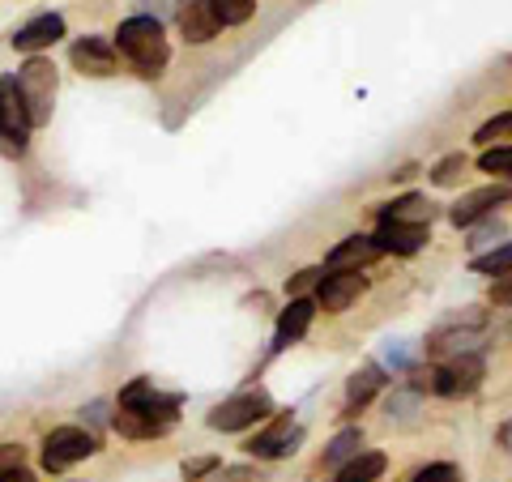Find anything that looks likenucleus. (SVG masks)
Instances as JSON below:
<instances>
[{"instance_id": "23", "label": "nucleus", "mask_w": 512, "mask_h": 482, "mask_svg": "<svg viewBox=\"0 0 512 482\" xmlns=\"http://www.w3.org/2000/svg\"><path fill=\"white\" fill-rule=\"evenodd\" d=\"M470 269H474V273H495V278H500V273H508V269H512V239H508V244H500V248H491L487 256H474Z\"/></svg>"}, {"instance_id": "27", "label": "nucleus", "mask_w": 512, "mask_h": 482, "mask_svg": "<svg viewBox=\"0 0 512 482\" xmlns=\"http://www.w3.org/2000/svg\"><path fill=\"white\" fill-rule=\"evenodd\" d=\"M414 410H419V393H397L389 401V423H410Z\"/></svg>"}, {"instance_id": "30", "label": "nucleus", "mask_w": 512, "mask_h": 482, "mask_svg": "<svg viewBox=\"0 0 512 482\" xmlns=\"http://www.w3.org/2000/svg\"><path fill=\"white\" fill-rule=\"evenodd\" d=\"M22 461H26L22 444H0V478L13 474V470H22Z\"/></svg>"}, {"instance_id": "17", "label": "nucleus", "mask_w": 512, "mask_h": 482, "mask_svg": "<svg viewBox=\"0 0 512 482\" xmlns=\"http://www.w3.org/2000/svg\"><path fill=\"white\" fill-rule=\"evenodd\" d=\"M111 427H116L124 440H154V436H167V431H171V423L154 419V414H146V410H120V406H116V419H111Z\"/></svg>"}, {"instance_id": "26", "label": "nucleus", "mask_w": 512, "mask_h": 482, "mask_svg": "<svg viewBox=\"0 0 512 482\" xmlns=\"http://www.w3.org/2000/svg\"><path fill=\"white\" fill-rule=\"evenodd\" d=\"M500 235H504V222L491 214V218H483V222H474V239H470V248H474V252H478V248H487V244L495 248V239H500Z\"/></svg>"}, {"instance_id": "3", "label": "nucleus", "mask_w": 512, "mask_h": 482, "mask_svg": "<svg viewBox=\"0 0 512 482\" xmlns=\"http://www.w3.org/2000/svg\"><path fill=\"white\" fill-rule=\"evenodd\" d=\"M269 414H274V397H269L265 389H244V393H235L227 401H218L205 423H210L214 431H248L256 423H265Z\"/></svg>"}, {"instance_id": "36", "label": "nucleus", "mask_w": 512, "mask_h": 482, "mask_svg": "<svg viewBox=\"0 0 512 482\" xmlns=\"http://www.w3.org/2000/svg\"><path fill=\"white\" fill-rule=\"evenodd\" d=\"M0 482H35V474H30V470H26V465H22V470H13V474H5V478H0Z\"/></svg>"}, {"instance_id": "6", "label": "nucleus", "mask_w": 512, "mask_h": 482, "mask_svg": "<svg viewBox=\"0 0 512 482\" xmlns=\"http://www.w3.org/2000/svg\"><path fill=\"white\" fill-rule=\"evenodd\" d=\"M30 128H35V124H30L26 103L18 94V77H0V141H5V150L22 154Z\"/></svg>"}, {"instance_id": "2", "label": "nucleus", "mask_w": 512, "mask_h": 482, "mask_svg": "<svg viewBox=\"0 0 512 482\" xmlns=\"http://www.w3.org/2000/svg\"><path fill=\"white\" fill-rule=\"evenodd\" d=\"M18 94L26 103L30 124L43 128L52 120V107H56V64L43 60V56H30L18 69Z\"/></svg>"}, {"instance_id": "12", "label": "nucleus", "mask_w": 512, "mask_h": 482, "mask_svg": "<svg viewBox=\"0 0 512 482\" xmlns=\"http://www.w3.org/2000/svg\"><path fill=\"white\" fill-rule=\"evenodd\" d=\"M64 39V18L60 13H39V18H30L26 26H18L13 30V47L18 52H43V47H52V43H60Z\"/></svg>"}, {"instance_id": "35", "label": "nucleus", "mask_w": 512, "mask_h": 482, "mask_svg": "<svg viewBox=\"0 0 512 482\" xmlns=\"http://www.w3.org/2000/svg\"><path fill=\"white\" fill-rule=\"evenodd\" d=\"M214 482H252V474L248 470H227V474H218Z\"/></svg>"}, {"instance_id": "24", "label": "nucleus", "mask_w": 512, "mask_h": 482, "mask_svg": "<svg viewBox=\"0 0 512 482\" xmlns=\"http://www.w3.org/2000/svg\"><path fill=\"white\" fill-rule=\"evenodd\" d=\"M478 171L500 175V180H512V146H495L478 154Z\"/></svg>"}, {"instance_id": "9", "label": "nucleus", "mask_w": 512, "mask_h": 482, "mask_svg": "<svg viewBox=\"0 0 512 482\" xmlns=\"http://www.w3.org/2000/svg\"><path fill=\"white\" fill-rule=\"evenodd\" d=\"M512 201V188L508 184H487V188H474V192H466V197H457V205L448 210V222L453 227H474V222H483V218H491L500 205H508Z\"/></svg>"}, {"instance_id": "33", "label": "nucleus", "mask_w": 512, "mask_h": 482, "mask_svg": "<svg viewBox=\"0 0 512 482\" xmlns=\"http://www.w3.org/2000/svg\"><path fill=\"white\" fill-rule=\"evenodd\" d=\"M214 465H218V461H188V465H184V478H188V482H197L201 474H210Z\"/></svg>"}, {"instance_id": "1", "label": "nucleus", "mask_w": 512, "mask_h": 482, "mask_svg": "<svg viewBox=\"0 0 512 482\" xmlns=\"http://www.w3.org/2000/svg\"><path fill=\"white\" fill-rule=\"evenodd\" d=\"M116 52L133 64L137 77H158L171 60V47L163 39V22L150 18V13L124 18L120 30H116Z\"/></svg>"}, {"instance_id": "8", "label": "nucleus", "mask_w": 512, "mask_h": 482, "mask_svg": "<svg viewBox=\"0 0 512 482\" xmlns=\"http://www.w3.org/2000/svg\"><path fill=\"white\" fill-rule=\"evenodd\" d=\"M363 291H367L363 269H329L325 278H320V286H316V308H325L329 316H338V312H346Z\"/></svg>"}, {"instance_id": "7", "label": "nucleus", "mask_w": 512, "mask_h": 482, "mask_svg": "<svg viewBox=\"0 0 512 482\" xmlns=\"http://www.w3.org/2000/svg\"><path fill=\"white\" fill-rule=\"evenodd\" d=\"M478 329H483V312H478V308H466V312L440 320V325L431 329V337H427V355H448V350L470 355L466 342H474Z\"/></svg>"}, {"instance_id": "10", "label": "nucleus", "mask_w": 512, "mask_h": 482, "mask_svg": "<svg viewBox=\"0 0 512 482\" xmlns=\"http://www.w3.org/2000/svg\"><path fill=\"white\" fill-rule=\"evenodd\" d=\"M175 26H180V35L188 43H210L222 30L210 0H180V5H175Z\"/></svg>"}, {"instance_id": "25", "label": "nucleus", "mask_w": 512, "mask_h": 482, "mask_svg": "<svg viewBox=\"0 0 512 482\" xmlns=\"http://www.w3.org/2000/svg\"><path fill=\"white\" fill-rule=\"evenodd\" d=\"M461 171H466V154H448V158H440V163L431 167V184H436V188H453L461 180Z\"/></svg>"}, {"instance_id": "34", "label": "nucleus", "mask_w": 512, "mask_h": 482, "mask_svg": "<svg viewBox=\"0 0 512 482\" xmlns=\"http://www.w3.org/2000/svg\"><path fill=\"white\" fill-rule=\"evenodd\" d=\"M384 359H389L393 367H406V342H389V350H384Z\"/></svg>"}, {"instance_id": "29", "label": "nucleus", "mask_w": 512, "mask_h": 482, "mask_svg": "<svg viewBox=\"0 0 512 482\" xmlns=\"http://www.w3.org/2000/svg\"><path fill=\"white\" fill-rule=\"evenodd\" d=\"M320 278H325V269H303V273H295V278L286 282V295L303 299V291H308V286H320Z\"/></svg>"}, {"instance_id": "18", "label": "nucleus", "mask_w": 512, "mask_h": 482, "mask_svg": "<svg viewBox=\"0 0 512 482\" xmlns=\"http://www.w3.org/2000/svg\"><path fill=\"white\" fill-rule=\"evenodd\" d=\"M380 384H384V372H380L376 363H367L363 372L350 376V384H346V414H359L367 401L380 393Z\"/></svg>"}, {"instance_id": "15", "label": "nucleus", "mask_w": 512, "mask_h": 482, "mask_svg": "<svg viewBox=\"0 0 512 482\" xmlns=\"http://www.w3.org/2000/svg\"><path fill=\"white\" fill-rule=\"evenodd\" d=\"M312 316H316V299H291L286 303V312L278 316V333H274V350H286V346H295L303 333H308L312 325Z\"/></svg>"}, {"instance_id": "37", "label": "nucleus", "mask_w": 512, "mask_h": 482, "mask_svg": "<svg viewBox=\"0 0 512 482\" xmlns=\"http://www.w3.org/2000/svg\"><path fill=\"white\" fill-rule=\"evenodd\" d=\"M500 440H504V448H512V423H508V427L500 431Z\"/></svg>"}, {"instance_id": "13", "label": "nucleus", "mask_w": 512, "mask_h": 482, "mask_svg": "<svg viewBox=\"0 0 512 482\" xmlns=\"http://www.w3.org/2000/svg\"><path fill=\"white\" fill-rule=\"evenodd\" d=\"M69 56H73L77 69L90 73V77H111V73H116V43H111V39H99V35L77 39Z\"/></svg>"}, {"instance_id": "5", "label": "nucleus", "mask_w": 512, "mask_h": 482, "mask_svg": "<svg viewBox=\"0 0 512 482\" xmlns=\"http://www.w3.org/2000/svg\"><path fill=\"white\" fill-rule=\"evenodd\" d=\"M483 355H453L448 363H440L436 372H431V393L440 397H470L478 384H483Z\"/></svg>"}, {"instance_id": "22", "label": "nucleus", "mask_w": 512, "mask_h": 482, "mask_svg": "<svg viewBox=\"0 0 512 482\" xmlns=\"http://www.w3.org/2000/svg\"><path fill=\"white\" fill-rule=\"evenodd\" d=\"M359 448H363V431H355V427H350V431H342V436H338V440H333V444H329V453H325V461H329V465L355 461V457H359Z\"/></svg>"}, {"instance_id": "21", "label": "nucleus", "mask_w": 512, "mask_h": 482, "mask_svg": "<svg viewBox=\"0 0 512 482\" xmlns=\"http://www.w3.org/2000/svg\"><path fill=\"white\" fill-rule=\"evenodd\" d=\"M222 26H244L256 13V0H210Z\"/></svg>"}, {"instance_id": "14", "label": "nucleus", "mask_w": 512, "mask_h": 482, "mask_svg": "<svg viewBox=\"0 0 512 482\" xmlns=\"http://www.w3.org/2000/svg\"><path fill=\"white\" fill-rule=\"evenodd\" d=\"M303 440V431L299 427H291V419H274V427L269 431H261L256 440H248L244 448L252 457H261V461H269V457H286V453H295V444Z\"/></svg>"}, {"instance_id": "11", "label": "nucleus", "mask_w": 512, "mask_h": 482, "mask_svg": "<svg viewBox=\"0 0 512 482\" xmlns=\"http://www.w3.org/2000/svg\"><path fill=\"white\" fill-rule=\"evenodd\" d=\"M380 256L393 252V256H414L427 239H431V227L427 222H380V231L372 235Z\"/></svg>"}, {"instance_id": "20", "label": "nucleus", "mask_w": 512, "mask_h": 482, "mask_svg": "<svg viewBox=\"0 0 512 482\" xmlns=\"http://www.w3.org/2000/svg\"><path fill=\"white\" fill-rule=\"evenodd\" d=\"M384 453H359L355 461H346L342 465V474L333 478V482H376L380 474H384Z\"/></svg>"}, {"instance_id": "31", "label": "nucleus", "mask_w": 512, "mask_h": 482, "mask_svg": "<svg viewBox=\"0 0 512 482\" xmlns=\"http://www.w3.org/2000/svg\"><path fill=\"white\" fill-rule=\"evenodd\" d=\"M491 303H495V308H512V269L495 278V286H491Z\"/></svg>"}, {"instance_id": "32", "label": "nucleus", "mask_w": 512, "mask_h": 482, "mask_svg": "<svg viewBox=\"0 0 512 482\" xmlns=\"http://www.w3.org/2000/svg\"><path fill=\"white\" fill-rule=\"evenodd\" d=\"M504 128H512V111H508V116H495V120H487V124L474 133V141H483V146H487V141H491V137H500Z\"/></svg>"}, {"instance_id": "19", "label": "nucleus", "mask_w": 512, "mask_h": 482, "mask_svg": "<svg viewBox=\"0 0 512 482\" xmlns=\"http://www.w3.org/2000/svg\"><path fill=\"white\" fill-rule=\"evenodd\" d=\"M427 218H431V205H427V197H419V192L380 205V222H427Z\"/></svg>"}, {"instance_id": "16", "label": "nucleus", "mask_w": 512, "mask_h": 482, "mask_svg": "<svg viewBox=\"0 0 512 482\" xmlns=\"http://www.w3.org/2000/svg\"><path fill=\"white\" fill-rule=\"evenodd\" d=\"M376 256H380V248H376L372 235H350V239H342V244L325 256V265L329 269H367Z\"/></svg>"}, {"instance_id": "28", "label": "nucleus", "mask_w": 512, "mask_h": 482, "mask_svg": "<svg viewBox=\"0 0 512 482\" xmlns=\"http://www.w3.org/2000/svg\"><path fill=\"white\" fill-rule=\"evenodd\" d=\"M410 482H461L457 474V465H448V461H436V465H427V470H419Z\"/></svg>"}, {"instance_id": "4", "label": "nucleus", "mask_w": 512, "mask_h": 482, "mask_svg": "<svg viewBox=\"0 0 512 482\" xmlns=\"http://www.w3.org/2000/svg\"><path fill=\"white\" fill-rule=\"evenodd\" d=\"M94 453H99V440H94L86 427H56L52 436L43 440V470L60 474V470H69V465L86 461Z\"/></svg>"}]
</instances>
